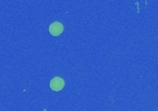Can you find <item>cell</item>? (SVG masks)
Here are the masks:
<instances>
[{
	"label": "cell",
	"instance_id": "obj_1",
	"mask_svg": "<svg viewBox=\"0 0 158 111\" xmlns=\"http://www.w3.org/2000/svg\"><path fill=\"white\" fill-rule=\"evenodd\" d=\"M65 85V82L62 78H59V77H55L51 80L50 82V87L52 90L56 91V92H58L60 90L63 89Z\"/></svg>",
	"mask_w": 158,
	"mask_h": 111
},
{
	"label": "cell",
	"instance_id": "obj_2",
	"mask_svg": "<svg viewBox=\"0 0 158 111\" xmlns=\"http://www.w3.org/2000/svg\"><path fill=\"white\" fill-rule=\"evenodd\" d=\"M63 30H64V27L62 23L58 21H55L49 26V32L54 36H58L59 34H61L63 32Z\"/></svg>",
	"mask_w": 158,
	"mask_h": 111
}]
</instances>
